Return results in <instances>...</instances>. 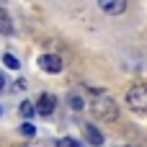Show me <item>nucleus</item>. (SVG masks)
Returning <instances> with one entry per match:
<instances>
[{
	"mask_svg": "<svg viewBox=\"0 0 147 147\" xmlns=\"http://www.w3.org/2000/svg\"><path fill=\"white\" fill-rule=\"evenodd\" d=\"M127 103L132 111L147 114V85H132L127 90Z\"/></svg>",
	"mask_w": 147,
	"mask_h": 147,
	"instance_id": "2",
	"label": "nucleus"
},
{
	"mask_svg": "<svg viewBox=\"0 0 147 147\" xmlns=\"http://www.w3.org/2000/svg\"><path fill=\"white\" fill-rule=\"evenodd\" d=\"M39 67H41L44 72L57 75V72H62V59H59L57 54H41V57H39Z\"/></svg>",
	"mask_w": 147,
	"mask_h": 147,
	"instance_id": "3",
	"label": "nucleus"
},
{
	"mask_svg": "<svg viewBox=\"0 0 147 147\" xmlns=\"http://www.w3.org/2000/svg\"><path fill=\"white\" fill-rule=\"evenodd\" d=\"M54 109H57V98H54L52 93H41L39 101H36V111H39L41 116H52Z\"/></svg>",
	"mask_w": 147,
	"mask_h": 147,
	"instance_id": "4",
	"label": "nucleus"
},
{
	"mask_svg": "<svg viewBox=\"0 0 147 147\" xmlns=\"http://www.w3.org/2000/svg\"><path fill=\"white\" fill-rule=\"evenodd\" d=\"M85 140H88L93 147H101V145H103V134H101L93 124H88V127H85Z\"/></svg>",
	"mask_w": 147,
	"mask_h": 147,
	"instance_id": "6",
	"label": "nucleus"
},
{
	"mask_svg": "<svg viewBox=\"0 0 147 147\" xmlns=\"http://www.w3.org/2000/svg\"><path fill=\"white\" fill-rule=\"evenodd\" d=\"M0 34H5V36H10L13 34V23H10V18L0 10Z\"/></svg>",
	"mask_w": 147,
	"mask_h": 147,
	"instance_id": "8",
	"label": "nucleus"
},
{
	"mask_svg": "<svg viewBox=\"0 0 147 147\" xmlns=\"http://www.w3.org/2000/svg\"><path fill=\"white\" fill-rule=\"evenodd\" d=\"M18 132H21L23 137H34V134H36V127L26 121V124H21V129H18Z\"/></svg>",
	"mask_w": 147,
	"mask_h": 147,
	"instance_id": "11",
	"label": "nucleus"
},
{
	"mask_svg": "<svg viewBox=\"0 0 147 147\" xmlns=\"http://www.w3.org/2000/svg\"><path fill=\"white\" fill-rule=\"evenodd\" d=\"M98 8L109 16H121L127 10V0H98Z\"/></svg>",
	"mask_w": 147,
	"mask_h": 147,
	"instance_id": "5",
	"label": "nucleus"
},
{
	"mask_svg": "<svg viewBox=\"0 0 147 147\" xmlns=\"http://www.w3.org/2000/svg\"><path fill=\"white\" fill-rule=\"evenodd\" d=\"M0 116H3V106H0Z\"/></svg>",
	"mask_w": 147,
	"mask_h": 147,
	"instance_id": "14",
	"label": "nucleus"
},
{
	"mask_svg": "<svg viewBox=\"0 0 147 147\" xmlns=\"http://www.w3.org/2000/svg\"><path fill=\"white\" fill-rule=\"evenodd\" d=\"M57 147H83L78 140H72V137H59L57 140Z\"/></svg>",
	"mask_w": 147,
	"mask_h": 147,
	"instance_id": "9",
	"label": "nucleus"
},
{
	"mask_svg": "<svg viewBox=\"0 0 147 147\" xmlns=\"http://www.w3.org/2000/svg\"><path fill=\"white\" fill-rule=\"evenodd\" d=\"M90 96H93L90 111H93L96 119H101V121H116L119 119V106H116V101L109 93H103V90L96 88V90H90Z\"/></svg>",
	"mask_w": 147,
	"mask_h": 147,
	"instance_id": "1",
	"label": "nucleus"
},
{
	"mask_svg": "<svg viewBox=\"0 0 147 147\" xmlns=\"http://www.w3.org/2000/svg\"><path fill=\"white\" fill-rule=\"evenodd\" d=\"M18 114H21V116H23V119H31V116H34V114H36V106H34V103H31V101H23V103H21V106H18Z\"/></svg>",
	"mask_w": 147,
	"mask_h": 147,
	"instance_id": "7",
	"label": "nucleus"
},
{
	"mask_svg": "<svg viewBox=\"0 0 147 147\" xmlns=\"http://www.w3.org/2000/svg\"><path fill=\"white\" fill-rule=\"evenodd\" d=\"M3 90H5V75L0 72V93H3Z\"/></svg>",
	"mask_w": 147,
	"mask_h": 147,
	"instance_id": "13",
	"label": "nucleus"
},
{
	"mask_svg": "<svg viewBox=\"0 0 147 147\" xmlns=\"http://www.w3.org/2000/svg\"><path fill=\"white\" fill-rule=\"evenodd\" d=\"M70 106H72L75 111H80V109H83V98H80V96H70Z\"/></svg>",
	"mask_w": 147,
	"mask_h": 147,
	"instance_id": "12",
	"label": "nucleus"
},
{
	"mask_svg": "<svg viewBox=\"0 0 147 147\" xmlns=\"http://www.w3.org/2000/svg\"><path fill=\"white\" fill-rule=\"evenodd\" d=\"M3 62H5V67H8V70H18V67H21V62H18L13 54H5V57H3Z\"/></svg>",
	"mask_w": 147,
	"mask_h": 147,
	"instance_id": "10",
	"label": "nucleus"
}]
</instances>
